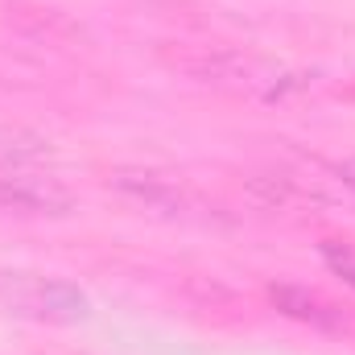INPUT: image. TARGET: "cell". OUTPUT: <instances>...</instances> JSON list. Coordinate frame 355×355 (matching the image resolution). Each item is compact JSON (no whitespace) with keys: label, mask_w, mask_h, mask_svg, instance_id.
<instances>
[{"label":"cell","mask_w":355,"mask_h":355,"mask_svg":"<svg viewBox=\"0 0 355 355\" xmlns=\"http://www.w3.org/2000/svg\"><path fill=\"white\" fill-rule=\"evenodd\" d=\"M0 306L33 318V322H54V327H71L83 322L91 314V297L62 277L50 272H0Z\"/></svg>","instance_id":"cell-1"},{"label":"cell","mask_w":355,"mask_h":355,"mask_svg":"<svg viewBox=\"0 0 355 355\" xmlns=\"http://www.w3.org/2000/svg\"><path fill=\"white\" fill-rule=\"evenodd\" d=\"M107 186L124 202H132V207H141V211H149L157 219H170V223H194V219H211L215 215V207L190 182H182L174 174H162V170L124 166V170L107 174Z\"/></svg>","instance_id":"cell-2"},{"label":"cell","mask_w":355,"mask_h":355,"mask_svg":"<svg viewBox=\"0 0 355 355\" xmlns=\"http://www.w3.org/2000/svg\"><path fill=\"white\" fill-rule=\"evenodd\" d=\"M174 71L207 83V87H223V91H257L265 79V67L240 50H223V46H186L178 50Z\"/></svg>","instance_id":"cell-3"},{"label":"cell","mask_w":355,"mask_h":355,"mask_svg":"<svg viewBox=\"0 0 355 355\" xmlns=\"http://www.w3.org/2000/svg\"><path fill=\"white\" fill-rule=\"evenodd\" d=\"M0 207L17 211V215H50V219H58V215L75 211V194L58 178L12 166L8 174H0Z\"/></svg>","instance_id":"cell-4"},{"label":"cell","mask_w":355,"mask_h":355,"mask_svg":"<svg viewBox=\"0 0 355 355\" xmlns=\"http://www.w3.org/2000/svg\"><path fill=\"white\" fill-rule=\"evenodd\" d=\"M268 302L281 314H289L293 322H306L314 331H335V335L347 331V314L331 297H322L318 289H306V285H293V281H277V285H268Z\"/></svg>","instance_id":"cell-5"},{"label":"cell","mask_w":355,"mask_h":355,"mask_svg":"<svg viewBox=\"0 0 355 355\" xmlns=\"http://www.w3.org/2000/svg\"><path fill=\"white\" fill-rule=\"evenodd\" d=\"M318 252H322V261L331 272H339L347 285H355V244H343V240H322L318 244Z\"/></svg>","instance_id":"cell-6"},{"label":"cell","mask_w":355,"mask_h":355,"mask_svg":"<svg viewBox=\"0 0 355 355\" xmlns=\"http://www.w3.org/2000/svg\"><path fill=\"white\" fill-rule=\"evenodd\" d=\"M343 178H347V186L355 190V162H347V166H343Z\"/></svg>","instance_id":"cell-7"}]
</instances>
